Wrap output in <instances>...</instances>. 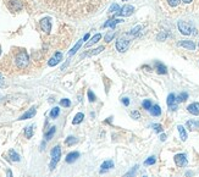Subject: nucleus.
<instances>
[{
    "instance_id": "obj_1",
    "label": "nucleus",
    "mask_w": 199,
    "mask_h": 177,
    "mask_svg": "<svg viewBox=\"0 0 199 177\" xmlns=\"http://www.w3.org/2000/svg\"><path fill=\"white\" fill-rule=\"evenodd\" d=\"M51 162H50V170H54L61 158V148L59 145H55L51 149Z\"/></svg>"
},
{
    "instance_id": "obj_2",
    "label": "nucleus",
    "mask_w": 199,
    "mask_h": 177,
    "mask_svg": "<svg viewBox=\"0 0 199 177\" xmlns=\"http://www.w3.org/2000/svg\"><path fill=\"white\" fill-rule=\"evenodd\" d=\"M16 65L18 69H25L28 65V55H27L26 51H21L16 56Z\"/></svg>"
},
{
    "instance_id": "obj_3",
    "label": "nucleus",
    "mask_w": 199,
    "mask_h": 177,
    "mask_svg": "<svg viewBox=\"0 0 199 177\" xmlns=\"http://www.w3.org/2000/svg\"><path fill=\"white\" fill-rule=\"evenodd\" d=\"M174 160H175V162H176V165L178 166V167H182V166H186L187 165V155L186 154H176L175 155V158H174Z\"/></svg>"
},
{
    "instance_id": "obj_4",
    "label": "nucleus",
    "mask_w": 199,
    "mask_h": 177,
    "mask_svg": "<svg viewBox=\"0 0 199 177\" xmlns=\"http://www.w3.org/2000/svg\"><path fill=\"white\" fill-rule=\"evenodd\" d=\"M178 29H180V32L182 33V34H184V36H189L192 33L191 32L192 31L191 25L187 23V22H184V21H180V22H178Z\"/></svg>"
},
{
    "instance_id": "obj_5",
    "label": "nucleus",
    "mask_w": 199,
    "mask_h": 177,
    "mask_svg": "<svg viewBox=\"0 0 199 177\" xmlns=\"http://www.w3.org/2000/svg\"><path fill=\"white\" fill-rule=\"evenodd\" d=\"M133 11H134V8H133L132 5H125V6H123V8L119 11L117 15H119V16H122V17H128V16L132 15Z\"/></svg>"
},
{
    "instance_id": "obj_6",
    "label": "nucleus",
    "mask_w": 199,
    "mask_h": 177,
    "mask_svg": "<svg viewBox=\"0 0 199 177\" xmlns=\"http://www.w3.org/2000/svg\"><path fill=\"white\" fill-rule=\"evenodd\" d=\"M128 40L127 39H123V38H120L117 42H116V49L119 51H126L127 48H128Z\"/></svg>"
},
{
    "instance_id": "obj_7",
    "label": "nucleus",
    "mask_w": 199,
    "mask_h": 177,
    "mask_svg": "<svg viewBox=\"0 0 199 177\" xmlns=\"http://www.w3.org/2000/svg\"><path fill=\"white\" fill-rule=\"evenodd\" d=\"M177 101H176V97H175V94L174 93H171V94H169V97H167V105H169V107H170V110H172V111H175V110H177Z\"/></svg>"
},
{
    "instance_id": "obj_8",
    "label": "nucleus",
    "mask_w": 199,
    "mask_h": 177,
    "mask_svg": "<svg viewBox=\"0 0 199 177\" xmlns=\"http://www.w3.org/2000/svg\"><path fill=\"white\" fill-rule=\"evenodd\" d=\"M40 27H42V29L46 33H49L51 31V22H50V18L49 17H45L43 18L42 21H40Z\"/></svg>"
},
{
    "instance_id": "obj_9",
    "label": "nucleus",
    "mask_w": 199,
    "mask_h": 177,
    "mask_svg": "<svg viewBox=\"0 0 199 177\" xmlns=\"http://www.w3.org/2000/svg\"><path fill=\"white\" fill-rule=\"evenodd\" d=\"M63 60V54H61L60 51H58V53H55V55H54L50 60H49V66H55V65H58L60 61Z\"/></svg>"
},
{
    "instance_id": "obj_10",
    "label": "nucleus",
    "mask_w": 199,
    "mask_h": 177,
    "mask_svg": "<svg viewBox=\"0 0 199 177\" xmlns=\"http://www.w3.org/2000/svg\"><path fill=\"white\" fill-rule=\"evenodd\" d=\"M113 167H114V161L113 160H106V161L103 162L101 166H100V173H104V172L109 171V170L113 169Z\"/></svg>"
},
{
    "instance_id": "obj_11",
    "label": "nucleus",
    "mask_w": 199,
    "mask_h": 177,
    "mask_svg": "<svg viewBox=\"0 0 199 177\" xmlns=\"http://www.w3.org/2000/svg\"><path fill=\"white\" fill-rule=\"evenodd\" d=\"M79 158V153L78 152H72V153H70V154H67V156H66V162L67 164H72V162H75L77 159Z\"/></svg>"
},
{
    "instance_id": "obj_12",
    "label": "nucleus",
    "mask_w": 199,
    "mask_h": 177,
    "mask_svg": "<svg viewBox=\"0 0 199 177\" xmlns=\"http://www.w3.org/2000/svg\"><path fill=\"white\" fill-rule=\"evenodd\" d=\"M187 110H188L189 114L197 116V115H199V103H192L191 105H188Z\"/></svg>"
},
{
    "instance_id": "obj_13",
    "label": "nucleus",
    "mask_w": 199,
    "mask_h": 177,
    "mask_svg": "<svg viewBox=\"0 0 199 177\" xmlns=\"http://www.w3.org/2000/svg\"><path fill=\"white\" fill-rule=\"evenodd\" d=\"M178 45L186 48V49H188V50H194L195 49V44L192 42V40H182V42L178 43Z\"/></svg>"
},
{
    "instance_id": "obj_14",
    "label": "nucleus",
    "mask_w": 199,
    "mask_h": 177,
    "mask_svg": "<svg viewBox=\"0 0 199 177\" xmlns=\"http://www.w3.org/2000/svg\"><path fill=\"white\" fill-rule=\"evenodd\" d=\"M36 111H37V110H36V107L33 106V107H31L27 112H25V114H23L22 116L20 117L18 120H27V119H32V117L34 116V115H36Z\"/></svg>"
},
{
    "instance_id": "obj_15",
    "label": "nucleus",
    "mask_w": 199,
    "mask_h": 177,
    "mask_svg": "<svg viewBox=\"0 0 199 177\" xmlns=\"http://www.w3.org/2000/svg\"><path fill=\"white\" fill-rule=\"evenodd\" d=\"M187 127L189 131H194L197 128H199V121H195V120H189L187 121Z\"/></svg>"
},
{
    "instance_id": "obj_16",
    "label": "nucleus",
    "mask_w": 199,
    "mask_h": 177,
    "mask_svg": "<svg viewBox=\"0 0 199 177\" xmlns=\"http://www.w3.org/2000/svg\"><path fill=\"white\" fill-rule=\"evenodd\" d=\"M119 22H122V20H109V21H106L104 25H103V27H111L113 31H114L115 26L117 25Z\"/></svg>"
},
{
    "instance_id": "obj_17",
    "label": "nucleus",
    "mask_w": 199,
    "mask_h": 177,
    "mask_svg": "<svg viewBox=\"0 0 199 177\" xmlns=\"http://www.w3.org/2000/svg\"><path fill=\"white\" fill-rule=\"evenodd\" d=\"M155 66H156V71H158V73H160V74H165V73L167 72L166 66L164 65V64H161V63H156V64H155Z\"/></svg>"
},
{
    "instance_id": "obj_18",
    "label": "nucleus",
    "mask_w": 199,
    "mask_h": 177,
    "mask_svg": "<svg viewBox=\"0 0 199 177\" xmlns=\"http://www.w3.org/2000/svg\"><path fill=\"white\" fill-rule=\"evenodd\" d=\"M83 119H84V115L82 112H78V114L75 115V117L72 120V124L73 125H78V124H81V122L83 121Z\"/></svg>"
},
{
    "instance_id": "obj_19",
    "label": "nucleus",
    "mask_w": 199,
    "mask_h": 177,
    "mask_svg": "<svg viewBox=\"0 0 199 177\" xmlns=\"http://www.w3.org/2000/svg\"><path fill=\"white\" fill-rule=\"evenodd\" d=\"M9 158H10L11 161H15V162H18L20 160H21V159H20V155L15 150H13V149H11V150L9 152Z\"/></svg>"
},
{
    "instance_id": "obj_20",
    "label": "nucleus",
    "mask_w": 199,
    "mask_h": 177,
    "mask_svg": "<svg viewBox=\"0 0 199 177\" xmlns=\"http://www.w3.org/2000/svg\"><path fill=\"white\" fill-rule=\"evenodd\" d=\"M149 111H150V114H152L153 116H160L161 115V109H160L159 105H153Z\"/></svg>"
},
{
    "instance_id": "obj_21",
    "label": "nucleus",
    "mask_w": 199,
    "mask_h": 177,
    "mask_svg": "<svg viewBox=\"0 0 199 177\" xmlns=\"http://www.w3.org/2000/svg\"><path fill=\"white\" fill-rule=\"evenodd\" d=\"M177 130H178V132H180L181 139L184 142V140L187 139V132H186V130H184V127H183L182 125H178V126H177Z\"/></svg>"
},
{
    "instance_id": "obj_22",
    "label": "nucleus",
    "mask_w": 199,
    "mask_h": 177,
    "mask_svg": "<svg viewBox=\"0 0 199 177\" xmlns=\"http://www.w3.org/2000/svg\"><path fill=\"white\" fill-rule=\"evenodd\" d=\"M101 39V34H100V33H97V34H95L94 37H92V39L91 40H89V42L86 44V46L87 48H89V46H91V45H93L94 43H97V42H99V40Z\"/></svg>"
},
{
    "instance_id": "obj_23",
    "label": "nucleus",
    "mask_w": 199,
    "mask_h": 177,
    "mask_svg": "<svg viewBox=\"0 0 199 177\" xmlns=\"http://www.w3.org/2000/svg\"><path fill=\"white\" fill-rule=\"evenodd\" d=\"M188 99V94L186 92H182L181 94H178L176 97V101L177 103H183V101H186Z\"/></svg>"
},
{
    "instance_id": "obj_24",
    "label": "nucleus",
    "mask_w": 199,
    "mask_h": 177,
    "mask_svg": "<svg viewBox=\"0 0 199 177\" xmlns=\"http://www.w3.org/2000/svg\"><path fill=\"white\" fill-rule=\"evenodd\" d=\"M137 170H138V165H134L128 172H126L125 175H123V177H134L136 173H137Z\"/></svg>"
},
{
    "instance_id": "obj_25",
    "label": "nucleus",
    "mask_w": 199,
    "mask_h": 177,
    "mask_svg": "<svg viewBox=\"0 0 199 177\" xmlns=\"http://www.w3.org/2000/svg\"><path fill=\"white\" fill-rule=\"evenodd\" d=\"M33 128H34L33 125L26 127V130H25V136H26V138H28V139L32 138V136H33Z\"/></svg>"
},
{
    "instance_id": "obj_26",
    "label": "nucleus",
    "mask_w": 199,
    "mask_h": 177,
    "mask_svg": "<svg viewBox=\"0 0 199 177\" xmlns=\"http://www.w3.org/2000/svg\"><path fill=\"white\" fill-rule=\"evenodd\" d=\"M55 131H56V127H55V126L50 127V130H49V131H48V132L45 133V139H46V140H50V139L53 138L54 133H55Z\"/></svg>"
},
{
    "instance_id": "obj_27",
    "label": "nucleus",
    "mask_w": 199,
    "mask_h": 177,
    "mask_svg": "<svg viewBox=\"0 0 199 177\" xmlns=\"http://www.w3.org/2000/svg\"><path fill=\"white\" fill-rule=\"evenodd\" d=\"M83 42H84V40H83V39H81V40H78V42H77V44H76V45H75V46L72 48V49L70 50V53H68V55H73V54H75V53H76V51H77L78 49H79V46L82 45V43H83Z\"/></svg>"
},
{
    "instance_id": "obj_28",
    "label": "nucleus",
    "mask_w": 199,
    "mask_h": 177,
    "mask_svg": "<svg viewBox=\"0 0 199 177\" xmlns=\"http://www.w3.org/2000/svg\"><path fill=\"white\" fill-rule=\"evenodd\" d=\"M65 143H66V145H73V144H76L77 143V138L73 137V136H70V137L66 138Z\"/></svg>"
},
{
    "instance_id": "obj_29",
    "label": "nucleus",
    "mask_w": 199,
    "mask_h": 177,
    "mask_svg": "<svg viewBox=\"0 0 199 177\" xmlns=\"http://www.w3.org/2000/svg\"><path fill=\"white\" fill-rule=\"evenodd\" d=\"M59 114H60V109H59L58 106H55L54 109H51V111H50V117H51V119H56V117L59 116Z\"/></svg>"
},
{
    "instance_id": "obj_30",
    "label": "nucleus",
    "mask_w": 199,
    "mask_h": 177,
    "mask_svg": "<svg viewBox=\"0 0 199 177\" xmlns=\"http://www.w3.org/2000/svg\"><path fill=\"white\" fill-rule=\"evenodd\" d=\"M142 106H143V109H146V110H150L152 106H153V104H152V101H150L149 99H147V100H144L142 103Z\"/></svg>"
},
{
    "instance_id": "obj_31",
    "label": "nucleus",
    "mask_w": 199,
    "mask_h": 177,
    "mask_svg": "<svg viewBox=\"0 0 199 177\" xmlns=\"http://www.w3.org/2000/svg\"><path fill=\"white\" fill-rule=\"evenodd\" d=\"M119 11H120V6L117 4H113L110 6V9H109V12L110 13H119Z\"/></svg>"
},
{
    "instance_id": "obj_32",
    "label": "nucleus",
    "mask_w": 199,
    "mask_h": 177,
    "mask_svg": "<svg viewBox=\"0 0 199 177\" xmlns=\"http://www.w3.org/2000/svg\"><path fill=\"white\" fill-rule=\"evenodd\" d=\"M155 161H156L155 156H149V158H148L146 161H144V165H154Z\"/></svg>"
},
{
    "instance_id": "obj_33",
    "label": "nucleus",
    "mask_w": 199,
    "mask_h": 177,
    "mask_svg": "<svg viewBox=\"0 0 199 177\" xmlns=\"http://www.w3.org/2000/svg\"><path fill=\"white\" fill-rule=\"evenodd\" d=\"M153 128H154V131L155 132H158V133H160V132H162V126L160 125V124H153V126H152Z\"/></svg>"
},
{
    "instance_id": "obj_34",
    "label": "nucleus",
    "mask_w": 199,
    "mask_h": 177,
    "mask_svg": "<svg viewBox=\"0 0 199 177\" xmlns=\"http://www.w3.org/2000/svg\"><path fill=\"white\" fill-rule=\"evenodd\" d=\"M114 36H115V32H114V31L109 32L108 34L105 36V42H108V43H109V42H111V39L114 38Z\"/></svg>"
},
{
    "instance_id": "obj_35",
    "label": "nucleus",
    "mask_w": 199,
    "mask_h": 177,
    "mask_svg": "<svg viewBox=\"0 0 199 177\" xmlns=\"http://www.w3.org/2000/svg\"><path fill=\"white\" fill-rule=\"evenodd\" d=\"M60 104L63 105V106H65V107H68V106L71 105V101L68 100V99H61V100H60Z\"/></svg>"
},
{
    "instance_id": "obj_36",
    "label": "nucleus",
    "mask_w": 199,
    "mask_h": 177,
    "mask_svg": "<svg viewBox=\"0 0 199 177\" xmlns=\"http://www.w3.org/2000/svg\"><path fill=\"white\" fill-rule=\"evenodd\" d=\"M88 99H89V101L91 103H93V101H95V95H94V93L92 92V91H88Z\"/></svg>"
},
{
    "instance_id": "obj_37",
    "label": "nucleus",
    "mask_w": 199,
    "mask_h": 177,
    "mask_svg": "<svg viewBox=\"0 0 199 177\" xmlns=\"http://www.w3.org/2000/svg\"><path fill=\"white\" fill-rule=\"evenodd\" d=\"M142 29V27L141 26H137L136 28H133L132 31H131V36H136V34H138V32Z\"/></svg>"
},
{
    "instance_id": "obj_38",
    "label": "nucleus",
    "mask_w": 199,
    "mask_h": 177,
    "mask_svg": "<svg viewBox=\"0 0 199 177\" xmlns=\"http://www.w3.org/2000/svg\"><path fill=\"white\" fill-rule=\"evenodd\" d=\"M181 0H167V3L170 6H177L178 4H180Z\"/></svg>"
},
{
    "instance_id": "obj_39",
    "label": "nucleus",
    "mask_w": 199,
    "mask_h": 177,
    "mask_svg": "<svg viewBox=\"0 0 199 177\" xmlns=\"http://www.w3.org/2000/svg\"><path fill=\"white\" fill-rule=\"evenodd\" d=\"M104 50V46H99L98 49H95L94 51H92V55H97V54H99L100 51H103Z\"/></svg>"
},
{
    "instance_id": "obj_40",
    "label": "nucleus",
    "mask_w": 199,
    "mask_h": 177,
    "mask_svg": "<svg viewBox=\"0 0 199 177\" xmlns=\"http://www.w3.org/2000/svg\"><path fill=\"white\" fill-rule=\"evenodd\" d=\"M132 117H133L134 120H138V119L141 117V114H139L138 111H133V112H132Z\"/></svg>"
},
{
    "instance_id": "obj_41",
    "label": "nucleus",
    "mask_w": 199,
    "mask_h": 177,
    "mask_svg": "<svg viewBox=\"0 0 199 177\" xmlns=\"http://www.w3.org/2000/svg\"><path fill=\"white\" fill-rule=\"evenodd\" d=\"M122 103L125 104L126 106H128V105H129V99H128V98H123V99H122Z\"/></svg>"
},
{
    "instance_id": "obj_42",
    "label": "nucleus",
    "mask_w": 199,
    "mask_h": 177,
    "mask_svg": "<svg viewBox=\"0 0 199 177\" xmlns=\"http://www.w3.org/2000/svg\"><path fill=\"white\" fill-rule=\"evenodd\" d=\"M160 140H161V142H165V140H166V134L162 133V134L160 136Z\"/></svg>"
},
{
    "instance_id": "obj_43",
    "label": "nucleus",
    "mask_w": 199,
    "mask_h": 177,
    "mask_svg": "<svg viewBox=\"0 0 199 177\" xmlns=\"http://www.w3.org/2000/svg\"><path fill=\"white\" fill-rule=\"evenodd\" d=\"M165 37H166V34H165V33H161V34H160L159 37H158V39H159V40H161V39H165Z\"/></svg>"
},
{
    "instance_id": "obj_44",
    "label": "nucleus",
    "mask_w": 199,
    "mask_h": 177,
    "mask_svg": "<svg viewBox=\"0 0 199 177\" xmlns=\"http://www.w3.org/2000/svg\"><path fill=\"white\" fill-rule=\"evenodd\" d=\"M6 177H12V172H11V170H8V171H6Z\"/></svg>"
},
{
    "instance_id": "obj_45",
    "label": "nucleus",
    "mask_w": 199,
    "mask_h": 177,
    "mask_svg": "<svg viewBox=\"0 0 199 177\" xmlns=\"http://www.w3.org/2000/svg\"><path fill=\"white\" fill-rule=\"evenodd\" d=\"M3 86V77H1V74H0V87Z\"/></svg>"
},
{
    "instance_id": "obj_46",
    "label": "nucleus",
    "mask_w": 199,
    "mask_h": 177,
    "mask_svg": "<svg viewBox=\"0 0 199 177\" xmlns=\"http://www.w3.org/2000/svg\"><path fill=\"white\" fill-rule=\"evenodd\" d=\"M182 1H183V3H186V4H188V3H191V1H192V0H182Z\"/></svg>"
},
{
    "instance_id": "obj_47",
    "label": "nucleus",
    "mask_w": 199,
    "mask_h": 177,
    "mask_svg": "<svg viewBox=\"0 0 199 177\" xmlns=\"http://www.w3.org/2000/svg\"><path fill=\"white\" fill-rule=\"evenodd\" d=\"M186 175H187V176H191V175H193V172H191V171H189V172H187Z\"/></svg>"
},
{
    "instance_id": "obj_48",
    "label": "nucleus",
    "mask_w": 199,
    "mask_h": 177,
    "mask_svg": "<svg viewBox=\"0 0 199 177\" xmlns=\"http://www.w3.org/2000/svg\"><path fill=\"white\" fill-rule=\"evenodd\" d=\"M143 177H147V176H143Z\"/></svg>"
},
{
    "instance_id": "obj_49",
    "label": "nucleus",
    "mask_w": 199,
    "mask_h": 177,
    "mask_svg": "<svg viewBox=\"0 0 199 177\" xmlns=\"http://www.w3.org/2000/svg\"><path fill=\"white\" fill-rule=\"evenodd\" d=\"M123 1H126V0H123Z\"/></svg>"
},
{
    "instance_id": "obj_50",
    "label": "nucleus",
    "mask_w": 199,
    "mask_h": 177,
    "mask_svg": "<svg viewBox=\"0 0 199 177\" xmlns=\"http://www.w3.org/2000/svg\"><path fill=\"white\" fill-rule=\"evenodd\" d=\"M0 53H1V50H0Z\"/></svg>"
}]
</instances>
